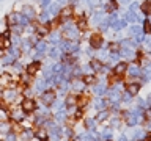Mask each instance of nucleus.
<instances>
[{
    "label": "nucleus",
    "mask_w": 151,
    "mask_h": 141,
    "mask_svg": "<svg viewBox=\"0 0 151 141\" xmlns=\"http://www.w3.org/2000/svg\"><path fill=\"white\" fill-rule=\"evenodd\" d=\"M61 35L68 41H76L79 38V28H77V25H73V24H69L66 21V24L61 28Z\"/></svg>",
    "instance_id": "f257e3e1"
},
{
    "label": "nucleus",
    "mask_w": 151,
    "mask_h": 141,
    "mask_svg": "<svg viewBox=\"0 0 151 141\" xmlns=\"http://www.w3.org/2000/svg\"><path fill=\"white\" fill-rule=\"evenodd\" d=\"M21 108L24 110V113H25V115H30V113H33V111L36 110V102L33 100V99L27 97V99H24V100H22Z\"/></svg>",
    "instance_id": "f03ea898"
},
{
    "label": "nucleus",
    "mask_w": 151,
    "mask_h": 141,
    "mask_svg": "<svg viewBox=\"0 0 151 141\" xmlns=\"http://www.w3.org/2000/svg\"><path fill=\"white\" fill-rule=\"evenodd\" d=\"M40 69H41V61L40 60H33L32 63H28L25 66V74L27 75H36Z\"/></svg>",
    "instance_id": "7ed1b4c3"
},
{
    "label": "nucleus",
    "mask_w": 151,
    "mask_h": 141,
    "mask_svg": "<svg viewBox=\"0 0 151 141\" xmlns=\"http://www.w3.org/2000/svg\"><path fill=\"white\" fill-rule=\"evenodd\" d=\"M102 42H104V39H102V36L99 35V33H94V35H91L88 38V44H90L91 49H101Z\"/></svg>",
    "instance_id": "20e7f679"
},
{
    "label": "nucleus",
    "mask_w": 151,
    "mask_h": 141,
    "mask_svg": "<svg viewBox=\"0 0 151 141\" xmlns=\"http://www.w3.org/2000/svg\"><path fill=\"white\" fill-rule=\"evenodd\" d=\"M55 99H57L55 93L50 91V89H46V91L41 94V100H42V103H44V105H49V107H50L52 103L55 102Z\"/></svg>",
    "instance_id": "39448f33"
},
{
    "label": "nucleus",
    "mask_w": 151,
    "mask_h": 141,
    "mask_svg": "<svg viewBox=\"0 0 151 141\" xmlns=\"http://www.w3.org/2000/svg\"><path fill=\"white\" fill-rule=\"evenodd\" d=\"M2 97H3V100H5V102L11 103V102H14V100H16V97H17V93H16V89H14V88H6V89L3 91Z\"/></svg>",
    "instance_id": "423d86ee"
},
{
    "label": "nucleus",
    "mask_w": 151,
    "mask_h": 141,
    "mask_svg": "<svg viewBox=\"0 0 151 141\" xmlns=\"http://www.w3.org/2000/svg\"><path fill=\"white\" fill-rule=\"evenodd\" d=\"M71 17H73V5L61 8V11H60V21L61 22H66V21H69Z\"/></svg>",
    "instance_id": "0eeeda50"
},
{
    "label": "nucleus",
    "mask_w": 151,
    "mask_h": 141,
    "mask_svg": "<svg viewBox=\"0 0 151 141\" xmlns=\"http://www.w3.org/2000/svg\"><path fill=\"white\" fill-rule=\"evenodd\" d=\"M61 31H57V30H54V31H49V35H47V39H49L52 44H60L61 42Z\"/></svg>",
    "instance_id": "6e6552de"
},
{
    "label": "nucleus",
    "mask_w": 151,
    "mask_h": 141,
    "mask_svg": "<svg viewBox=\"0 0 151 141\" xmlns=\"http://www.w3.org/2000/svg\"><path fill=\"white\" fill-rule=\"evenodd\" d=\"M22 14H24V16H27L28 19H30V21H32V19H35L36 17V11H35V8H33V6H30V5H24V6H22V11H21Z\"/></svg>",
    "instance_id": "1a4fd4ad"
},
{
    "label": "nucleus",
    "mask_w": 151,
    "mask_h": 141,
    "mask_svg": "<svg viewBox=\"0 0 151 141\" xmlns=\"http://www.w3.org/2000/svg\"><path fill=\"white\" fill-rule=\"evenodd\" d=\"M35 138L38 141H47L49 140V132H47V129H38L36 130V133H35Z\"/></svg>",
    "instance_id": "9d476101"
},
{
    "label": "nucleus",
    "mask_w": 151,
    "mask_h": 141,
    "mask_svg": "<svg viewBox=\"0 0 151 141\" xmlns=\"http://www.w3.org/2000/svg\"><path fill=\"white\" fill-rule=\"evenodd\" d=\"M126 69H127V64L123 61V63H116L115 66H113V74L115 75H121V74H124L126 72Z\"/></svg>",
    "instance_id": "9b49d317"
},
{
    "label": "nucleus",
    "mask_w": 151,
    "mask_h": 141,
    "mask_svg": "<svg viewBox=\"0 0 151 141\" xmlns=\"http://www.w3.org/2000/svg\"><path fill=\"white\" fill-rule=\"evenodd\" d=\"M46 11L49 13L50 16H57V14H60V11H61V6H60L58 3H50L49 6H47Z\"/></svg>",
    "instance_id": "f8f14e48"
},
{
    "label": "nucleus",
    "mask_w": 151,
    "mask_h": 141,
    "mask_svg": "<svg viewBox=\"0 0 151 141\" xmlns=\"http://www.w3.org/2000/svg\"><path fill=\"white\" fill-rule=\"evenodd\" d=\"M46 88H47V83H46L44 78L38 80V82L35 83V91H36V93H44Z\"/></svg>",
    "instance_id": "ddd939ff"
},
{
    "label": "nucleus",
    "mask_w": 151,
    "mask_h": 141,
    "mask_svg": "<svg viewBox=\"0 0 151 141\" xmlns=\"http://www.w3.org/2000/svg\"><path fill=\"white\" fill-rule=\"evenodd\" d=\"M25 116H27V115L24 113V110H17V111H13V113H11V118H13L16 122L24 121V119H25Z\"/></svg>",
    "instance_id": "4468645a"
},
{
    "label": "nucleus",
    "mask_w": 151,
    "mask_h": 141,
    "mask_svg": "<svg viewBox=\"0 0 151 141\" xmlns=\"http://www.w3.org/2000/svg\"><path fill=\"white\" fill-rule=\"evenodd\" d=\"M139 91H140V85H137V83H131V85H127V88H126V93H129L131 96L139 94Z\"/></svg>",
    "instance_id": "2eb2a0df"
},
{
    "label": "nucleus",
    "mask_w": 151,
    "mask_h": 141,
    "mask_svg": "<svg viewBox=\"0 0 151 141\" xmlns=\"http://www.w3.org/2000/svg\"><path fill=\"white\" fill-rule=\"evenodd\" d=\"M35 50L40 52V53H46V50H47V42L42 41V39H40V41L35 44Z\"/></svg>",
    "instance_id": "dca6fc26"
},
{
    "label": "nucleus",
    "mask_w": 151,
    "mask_h": 141,
    "mask_svg": "<svg viewBox=\"0 0 151 141\" xmlns=\"http://www.w3.org/2000/svg\"><path fill=\"white\" fill-rule=\"evenodd\" d=\"M120 56L131 58V56H134V49H131V47H123V49H120Z\"/></svg>",
    "instance_id": "f3484780"
},
{
    "label": "nucleus",
    "mask_w": 151,
    "mask_h": 141,
    "mask_svg": "<svg viewBox=\"0 0 151 141\" xmlns=\"http://www.w3.org/2000/svg\"><path fill=\"white\" fill-rule=\"evenodd\" d=\"M126 25H127L126 21H115L113 24H110V27L113 28V31H120L121 28H124Z\"/></svg>",
    "instance_id": "a211bd4d"
},
{
    "label": "nucleus",
    "mask_w": 151,
    "mask_h": 141,
    "mask_svg": "<svg viewBox=\"0 0 151 141\" xmlns=\"http://www.w3.org/2000/svg\"><path fill=\"white\" fill-rule=\"evenodd\" d=\"M71 86H73L74 91H82V89H83L85 86H87V85H85L83 80H74V82L71 83Z\"/></svg>",
    "instance_id": "6ab92c4d"
},
{
    "label": "nucleus",
    "mask_w": 151,
    "mask_h": 141,
    "mask_svg": "<svg viewBox=\"0 0 151 141\" xmlns=\"http://www.w3.org/2000/svg\"><path fill=\"white\" fill-rule=\"evenodd\" d=\"M127 72H129V77H139L142 70L137 64H134V66H129V68H127Z\"/></svg>",
    "instance_id": "aec40b11"
},
{
    "label": "nucleus",
    "mask_w": 151,
    "mask_h": 141,
    "mask_svg": "<svg viewBox=\"0 0 151 141\" xmlns=\"http://www.w3.org/2000/svg\"><path fill=\"white\" fill-rule=\"evenodd\" d=\"M140 11L143 14H151V0H145V2L140 5Z\"/></svg>",
    "instance_id": "412c9836"
},
{
    "label": "nucleus",
    "mask_w": 151,
    "mask_h": 141,
    "mask_svg": "<svg viewBox=\"0 0 151 141\" xmlns=\"http://www.w3.org/2000/svg\"><path fill=\"white\" fill-rule=\"evenodd\" d=\"M139 19H140V17L137 16L134 11H129V13L124 14V21H126V22H137Z\"/></svg>",
    "instance_id": "4be33fe9"
},
{
    "label": "nucleus",
    "mask_w": 151,
    "mask_h": 141,
    "mask_svg": "<svg viewBox=\"0 0 151 141\" xmlns=\"http://www.w3.org/2000/svg\"><path fill=\"white\" fill-rule=\"evenodd\" d=\"M61 55H63V52H61L60 49H57V47H52V49L49 50V56H50V58H54V60L60 58Z\"/></svg>",
    "instance_id": "5701e85b"
},
{
    "label": "nucleus",
    "mask_w": 151,
    "mask_h": 141,
    "mask_svg": "<svg viewBox=\"0 0 151 141\" xmlns=\"http://www.w3.org/2000/svg\"><path fill=\"white\" fill-rule=\"evenodd\" d=\"M94 107H96V110H106L107 100H106V99H102V97H99L98 100L94 102Z\"/></svg>",
    "instance_id": "b1692460"
},
{
    "label": "nucleus",
    "mask_w": 151,
    "mask_h": 141,
    "mask_svg": "<svg viewBox=\"0 0 151 141\" xmlns=\"http://www.w3.org/2000/svg\"><path fill=\"white\" fill-rule=\"evenodd\" d=\"M50 69H52V72H54V74H61V72H63V69H65V64L63 63H54Z\"/></svg>",
    "instance_id": "393cba45"
},
{
    "label": "nucleus",
    "mask_w": 151,
    "mask_h": 141,
    "mask_svg": "<svg viewBox=\"0 0 151 141\" xmlns=\"http://www.w3.org/2000/svg\"><path fill=\"white\" fill-rule=\"evenodd\" d=\"M90 66H91V69L94 70V72H101L104 66L101 64V61H98V60H93L91 63H90Z\"/></svg>",
    "instance_id": "a878e982"
},
{
    "label": "nucleus",
    "mask_w": 151,
    "mask_h": 141,
    "mask_svg": "<svg viewBox=\"0 0 151 141\" xmlns=\"http://www.w3.org/2000/svg\"><path fill=\"white\" fill-rule=\"evenodd\" d=\"M76 25H77L79 30H85V28H87V25H88V22H87V19H85V16H82L80 19H77Z\"/></svg>",
    "instance_id": "bb28decb"
},
{
    "label": "nucleus",
    "mask_w": 151,
    "mask_h": 141,
    "mask_svg": "<svg viewBox=\"0 0 151 141\" xmlns=\"http://www.w3.org/2000/svg\"><path fill=\"white\" fill-rule=\"evenodd\" d=\"M132 136H134V140H135V141H143V140H146V135H145V132H143V130H135Z\"/></svg>",
    "instance_id": "cd10ccee"
},
{
    "label": "nucleus",
    "mask_w": 151,
    "mask_h": 141,
    "mask_svg": "<svg viewBox=\"0 0 151 141\" xmlns=\"http://www.w3.org/2000/svg\"><path fill=\"white\" fill-rule=\"evenodd\" d=\"M0 132H2V133H8V132H11V125H9L6 121H0Z\"/></svg>",
    "instance_id": "c85d7f7f"
},
{
    "label": "nucleus",
    "mask_w": 151,
    "mask_h": 141,
    "mask_svg": "<svg viewBox=\"0 0 151 141\" xmlns=\"http://www.w3.org/2000/svg\"><path fill=\"white\" fill-rule=\"evenodd\" d=\"M33 136H35V135H33V132H32L30 129H27V130L22 132V140H24V141H32Z\"/></svg>",
    "instance_id": "c756f323"
},
{
    "label": "nucleus",
    "mask_w": 151,
    "mask_h": 141,
    "mask_svg": "<svg viewBox=\"0 0 151 141\" xmlns=\"http://www.w3.org/2000/svg\"><path fill=\"white\" fill-rule=\"evenodd\" d=\"M94 93H96L98 96H102V94H106V93H107L106 85H96V86H94Z\"/></svg>",
    "instance_id": "7c9ffc66"
},
{
    "label": "nucleus",
    "mask_w": 151,
    "mask_h": 141,
    "mask_svg": "<svg viewBox=\"0 0 151 141\" xmlns=\"http://www.w3.org/2000/svg\"><path fill=\"white\" fill-rule=\"evenodd\" d=\"M65 105L66 107H76V105H77V99H76L74 96H68V97H66Z\"/></svg>",
    "instance_id": "2f4dec72"
},
{
    "label": "nucleus",
    "mask_w": 151,
    "mask_h": 141,
    "mask_svg": "<svg viewBox=\"0 0 151 141\" xmlns=\"http://www.w3.org/2000/svg\"><path fill=\"white\" fill-rule=\"evenodd\" d=\"M14 61H16V60H14L11 55H6V56H3V58L0 60V63H2L3 66H6V64H13Z\"/></svg>",
    "instance_id": "473e14b6"
},
{
    "label": "nucleus",
    "mask_w": 151,
    "mask_h": 141,
    "mask_svg": "<svg viewBox=\"0 0 151 141\" xmlns=\"http://www.w3.org/2000/svg\"><path fill=\"white\" fill-rule=\"evenodd\" d=\"M55 119L58 122H63L66 119V111L65 110H58V111H57V115H55Z\"/></svg>",
    "instance_id": "72a5a7b5"
},
{
    "label": "nucleus",
    "mask_w": 151,
    "mask_h": 141,
    "mask_svg": "<svg viewBox=\"0 0 151 141\" xmlns=\"http://www.w3.org/2000/svg\"><path fill=\"white\" fill-rule=\"evenodd\" d=\"M8 55H11V56H13V58H14V60H16V58H17V56H19V55H21V50H19V47H11V49H9V50H8Z\"/></svg>",
    "instance_id": "f704fd0d"
},
{
    "label": "nucleus",
    "mask_w": 151,
    "mask_h": 141,
    "mask_svg": "<svg viewBox=\"0 0 151 141\" xmlns=\"http://www.w3.org/2000/svg\"><path fill=\"white\" fill-rule=\"evenodd\" d=\"M142 31H143V28H140L139 25H132V27H131V30H129V33H131L132 36H137V35H140Z\"/></svg>",
    "instance_id": "c9c22d12"
},
{
    "label": "nucleus",
    "mask_w": 151,
    "mask_h": 141,
    "mask_svg": "<svg viewBox=\"0 0 151 141\" xmlns=\"http://www.w3.org/2000/svg\"><path fill=\"white\" fill-rule=\"evenodd\" d=\"M107 118H109V111H106V110H99L98 116H96V121H104V119H107Z\"/></svg>",
    "instance_id": "e433bc0d"
},
{
    "label": "nucleus",
    "mask_w": 151,
    "mask_h": 141,
    "mask_svg": "<svg viewBox=\"0 0 151 141\" xmlns=\"http://www.w3.org/2000/svg\"><path fill=\"white\" fill-rule=\"evenodd\" d=\"M3 141H17V135L14 133V132H8V133L5 135V140Z\"/></svg>",
    "instance_id": "4c0bfd02"
},
{
    "label": "nucleus",
    "mask_w": 151,
    "mask_h": 141,
    "mask_svg": "<svg viewBox=\"0 0 151 141\" xmlns=\"http://www.w3.org/2000/svg\"><path fill=\"white\" fill-rule=\"evenodd\" d=\"M94 124H96V119H91V118H88V119L85 121V125H87V129H90V130H93L94 127H96Z\"/></svg>",
    "instance_id": "58836bf2"
},
{
    "label": "nucleus",
    "mask_w": 151,
    "mask_h": 141,
    "mask_svg": "<svg viewBox=\"0 0 151 141\" xmlns=\"http://www.w3.org/2000/svg\"><path fill=\"white\" fill-rule=\"evenodd\" d=\"M102 17H104V13H102V11H98V13L93 16V22H94V24H99V22L102 21Z\"/></svg>",
    "instance_id": "ea45409f"
},
{
    "label": "nucleus",
    "mask_w": 151,
    "mask_h": 141,
    "mask_svg": "<svg viewBox=\"0 0 151 141\" xmlns=\"http://www.w3.org/2000/svg\"><path fill=\"white\" fill-rule=\"evenodd\" d=\"M109 25H110L109 21H101V22L98 24V27H99V30H101V31H106L107 28H109Z\"/></svg>",
    "instance_id": "a19ab883"
},
{
    "label": "nucleus",
    "mask_w": 151,
    "mask_h": 141,
    "mask_svg": "<svg viewBox=\"0 0 151 141\" xmlns=\"http://www.w3.org/2000/svg\"><path fill=\"white\" fill-rule=\"evenodd\" d=\"M83 82H85V85H90V83H94V75H91V74H87V75H83Z\"/></svg>",
    "instance_id": "79ce46f5"
},
{
    "label": "nucleus",
    "mask_w": 151,
    "mask_h": 141,
    "mask_svg": "<svg viewBox=\"0 0 151 141\" xmlns=\"http://www.w3.org/2000/svg\"><path fill=\"white\" fill-rule=\"evenodd\" d=\"M96 138L91 135V133H83L82 136H80V141H94Z\"/></svg>",
    "instance_id": "37998d69"
},
{
    "label": "nucleus",
    "mask_w": 151,
    "mask_h": 141,
    "mask_svg": "<svg viewBox=\"0 0 151 141\" xmlns=\"http://www.w3.org/2000/svg\"><path fill=\"white\" fill-rule=\"evenodd\" d=\"M143 33H148V35L151 33V22L150 21H145L143 22Z\"/></svg>",
    "instance_id": "c03bdc74"
},
{
    "label": "nucleus",
    "mask_w": 151,
    "mask_h": 141,
    "mask_svg": "<svg viewBox=\"0 0 151 141\" xmlns=\"http://www.w3.org/2000/svg\"><path fill=\"white\" fill-rule=\"evenodd\" d=\"M87 100H88V99L85 97V96H80V97L77 99V105H79V107H85V105H87Z\"/></svg>",
    "instance_id": "a18cd8bd"
},
{
    "label": "nucleus",
    "mask_w": 151,
    "mask_h": 141,
    "mask_svg": "<svg viewBox=\"0 0 151 141\" xmlns=\"http://www.w3.org/2000/svg\"><path fill=\"white\" fill-rule=\"evenodd\" d=\"M6 119H8L6 110H5V108H0V121H6Z\"/></svg>",
    "instance_id": "49530a36"
},
{
    "label": "nucleus",
    "mask_w": 151,
    "mask_h": 141,
    "mask_svg": "<svg viewBox=\"0 0 151 141\" xmlns=\"http://www.w3.org/2000/svg\"><path fill=\"white\" fill-rule=\"evenodd\" d=\"M131 94L129 93H124V94H123V96H121V99H123V102H126V103H129L131 102Z\"/></svg>",
    "instance_id": "de8ad7c7"
},
{
    "label": "nucleus",
    "mask_w": 151,
    "mask_h": 141,
    "mask_svg": "<svg viewBox=\"0 0 151 141\" xmlns=\"http://www.w3.org/2000/svg\"><path fill=\"white\" fill-rule=\"evenodd\" d=\"M145 75H146V78H151V64H148L145 68Z\"/></svg>",
    "instance_id": "09e8293b"
},
{
    "label": "nucleus",
    "mask_w": 151,
    "mask_h": 141,
    "mask_svg": "<svg viewBox=\"0 0 151 141\" xmlns=\"http://www.w3.org/2000/svg\"><path fill=\"white\" fill-rule=\"evenodd\" d=\"M50 3H52V0H41V6L42 8H47Z\"/></svg>",
    "instance_id": "8fccbe9b"
},
{
    "label": "nucleus",
    "mask_w": 151,
    "mask_h": 141,
    "mask_svg": "<svg viewBox=\"0 0 151 141\" xmlns=\"http://www.w3.org/2000/svg\"><path fill=\"white\" fill-rule=\"evenodd\" d=\"M135 9H140V5L134 2V3H131V11H135Z\"/></svg>",
    "instance_id": "3c124183"
},
{
    "label": "nucleus",
    "mask_w": 151,
    "mask_h": 141,
    "mask_svg": "<svg viewBox=\"0 0 151 141\" xmlns=\"http://www.w3.org/2000/svg\"><path fill=\"white\" fill-rule=\"evenodd\" d=\"M110 136H112L110 130H106V132H104V133H102V138H110Z\"/></svg>",
    "instance_id": "603ef678"
},
{
    "label": "nucleus",
    "mask_w": 151,
    "mask_h": 141,
    "mask_svg": "<svg viewBox=\"0 0 151 141\" xmlns=\"http://www.w3.org/2000/svg\"><path fill=\"white\" fill-rule=\"evenodd\" d=\"M145 44H146V47H148V49H151V38H146V39H145Z\"/></svg>",
    "instance_id": "864d4df0"
},
{
    "label": "nucleus",
    "mask_w": 151,
    "mask_h": 141,
    "mask_svg": "<svg viewBox=\"0 0 151 141\" xmlns=\"http://www.w3.org/2000/svg\"><path fill=\"white\" fill-rule=\"evenodd\" d=\"M139 105H140V107H146V102H145V99H139Z\"/></svg>",
    "instance_id": "5fc2aeb1"
},
{
    "label": "nucleus",
    "mask_w": 151,
    "mask_h": 141,
    "mask_svg": "<svg viewBox=\"0 0 151 141\" xmlns=\"http://www.w3.org/2000/svg\"><path fill=\"white\" fill-rule=\"evenodd\" d=\"M120 3H123V5H127V3H131V0H118Z\"/></svg>",
    "instance_id": "6e6d98bb"
},
{
    "label": "nucleus",
    "mask_w": 151,
    "mask_h": 141,
    "mask_svg": "<svg viewBox=\"0 0 151 141\" xmlns=\"http://www.w3.org/2000/svg\"><path fill=\"white\" fill-rule=\"evenodd\" d=\"M118 141H127V138H126L124 135H121V136H120V140H118Z\"/></svg>",
    "instance_id": "4d7b16f0"
},
{
    "label": "nucleus",
    "mask_w": 151,
    "mask_h": 141,
    "mask_svg": "<svg viewBox=\"0 0 151 141\" xmlns=\"http://www.w3.org/2000/svg\"><path fill=\"white\" fill-rule=\"evenodd\" d=\"M148 21H150V22H151V17H150V19H148Z\"/></svg>",
    "instance_id": "13d9d810"
},
{
    "label": "nucleus",
    "mask_w": 151,
    "mask_h": 141,
    "mask_svg": "<svg viewBox=\"0 0 151 141\" xmlns=\"http://www.w3.org/2000/svg\"><path fill=\"white\" fill-rule=\"evenodd\" d=\"M106 141H112V140H106Z\"/></svg>",
    "instance_id": "bf43d9fd"
},
{
    "label": "nucleus",
    "mask_w": 151,
    "mask_h": 141,
    "mask_svg": "<svg viewBox=\"0 0 151 141\" xmlns=\"http://www.w3.org/2000/svg\"><path fill=\"white\" fill-rule=\"evenodd\" d=\"M60 2H63V0H60Z\"/></svg>",
    "instance_id": "052dcab7"
}]
</instances>
